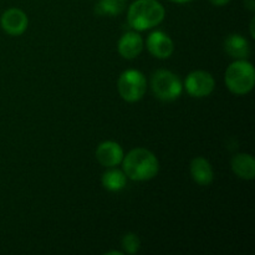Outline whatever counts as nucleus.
Returning <instances> with one entry per match:
<instances>
[{"instance_id": "f3484780", "label": "nucleus", "mask_w": 255, "mask_h": 255, "mask_svg": "<svg viewBox=\"0 0 255 255\" xmlns=\"http://www.w3.org/2000/svg\"><path fill=\"white\" fill-rule=\"evenodd\" d=\"M209 1H211L212 4L217 5V6H222V5L228 4V2L231 1V0H209Z\"/></svg>"}, {"instance_id": "6ab92c4d", "label": "nucleus", "mask_w": 255, "mask_h": 255, "mask_svg": "<svg viewBox=\"0 0 255 255\" xmlns=\"http://www.w3.org/2000/svg\"><path fill=\"white\" fill-rule=\"evenodd\" d=\"M171 1H174V2H188V1H191V0H171Z\"/></svg>"}, {"instance_id": "dca6fc26", "label": "nucleus", "mask_w": 255, "mask_h": 255, "mask_svg": "<svg viewBox=\"0 0 255 255\" xmlns=\"http://www.w3.org/2000/svg\"><path fill=\"white\" fill-rule=\"evenodd\" d=\"M122 246H124L125 251L128 254H134L138 252L139 246H141V242L139 238L133 233H128L122 239Z\"/></svg>"}, {"instance_id": "ddd939ff", "label": "nucleus", "mask_w": 255, "mask_h": 255, "mask_svg": "<svg viewBox=\"0 0 255 255\" xmlns=\"http://www.w3.org/2000/svg\"><path fill=\"white\" fill-rule=\"evenodd\" d=\"M224 49L234 59L244 60L251 54L248 41L241 35H229L224 42Z\"/></svg>"}, {"instance_id": "1a4fd4ad", "label": "nucleus", "mask_w": 255, "mask_h": 255, "mask_svg": "<svg viewBox=\"0 0 255 255\" xmlns=\"http://www.w3.org/2000/svg\"><path fill=\"white\" fill-rule=\"evenodd\" d=\"M96 158L105 167H115L124 159V151L116 142L106 141L99 146L96 151Z\"/></svg>"}, {"instance_id": "f8f14e48", "label": "nucleus", "mask_w": 255, "mask_h": 255, "mask_svg": "<svg viewBox=\"0 0 255 255\" xmlns=\"http://www.w3.org/2000/svg\"><path fill=\"white\" fill-rule=\"evenodd\" d=\"M232 169L243 179H253L255 177V161L251 154L239 153L232 161Z\"/></svg>"}, {"instance_id": "f03ea898", "label": "nucleus", "mask_w": 255, "mask_h": 255, "mask_svg": "<svg viewBox=\"0 0 255 255\" xmlns=\"http://www.w3.org/2000/svg\"><path fill=\"white\" fill-rule=\"evenodd\" d=\"M163 17L164 7L157 0H136L127 14L128 24L138 31L156 26Z\"/></svg>"}, {"instance_id": "423d86ee", "label": "nucleus", "mask_w": 255, "mask_h": 255, "mask_svg": "<svg viewBox=\"0 0 255 255\" xmlns=\"http://www.w3.org/2000/svg\"><path fill=\"white\" fill-rule=\"evenodd\" d=\"M214 79L209 72L193 71L187 76L186 90L193 97H206L213 92Z\"/></svg>"}, {"instance_id": "f257e3e1", "label": "nucleus", "mask_w": 255, "mask_h": 255, "mask_svg": "<svg viewBox=\"0 0 255 255\" xmlns=\"http://www.w3.org/2000/svg\"><path fill=\"white\" fill-rule=\"evenodd\" d=\"M124 169L133 181H148L158 173V159L146 148L132 149L124 159Z\"/></svg>"}, {"instance_id": "9b49d317", "label": "nucleus", "mask_w": 255, "mask_h": 255, "mask_svg": "<svg viewBox=\"0 0 255 255\" xmlns=\"http://www.w3.org/2000/svg\"><path fill=\"white\" fill-rule=\"evenodd\" d=\"M191 174L194 181L201 186H208L214 178L213 169L209 162L203 157H197L191 163Z\"/></svg>"}, {"instance_id": "0eeeda50", "label": "nucleus", "mask_w": 255, "mask_h": 255, "mask_svg": "<svg viewBox=\"0 0 255 255\" xmlns=\"http://www.w3.org/2000/svg\"><path fill=\"white\" fill-rule=\"evenodd\" d=\"M0 24H1L2 30L6 34L17 36V35H21L26 30L29 20H27L26 14L22 10L12 7V9L6 10L1 15Z\"/></svg>"}, {"instance_id": "6e6552de", "label": "nucleus", "mask_w": 255, "mask_h": 255, "mask_svg": "<svg viewBox=\"0 0 255 255\" xmlns=\"http://www.w3.org/2000/svg\"><path fill=\"white\" fill-rule=\"evenodd\" d=\"M147 47L153 56L168 59L173 52V41L162 31H154L147 39Z\"/></svg>"}, {"instance_id": "7ed1b4c3", "label": "nucleus", "mask_w": 255, "mask_h": 255, "mask_svg": "<svg viewBox=\"0 0 255 255\" xmlns=\"http://www.w3.org/2000/svg\"><path fill=\"white\" fill-rule=\"evenodd\" d=\"M226 84L236 95H246L252 91L255 84L253 65L246 60L233 62L226 71Z\"/></svg>"}, {"instance_id": "a211bd4d", "label": "nucleus", "mask_w": 255, "mask_h": 255, "mask_svg": "<svg viewBox=\"0 0 255 255\" xmlns=\"http://www.w3.org/2000/svg\"><path fill=\"white\" fill-rule=\"evenodd\" d=\"M246 5H249V9L254 10V1L253 0H246Z\"/></svg>"}, {"instance_id": "9d476101", "label": "nucleus", "mask_w": 255, "mask_h": 255, "mask_svg": "<svg viewBox=\"0 0 255 255\" xmlns=\"http://www.w3.org/2000/svg\"><path fill=\"white\" fill-rule=\"evenodd\" d=\"M143 49V40L136 32H127L119 42V52L125 59H134Z\"/></svg>"}, {"instance_id": "20e7f679", "label": "nucleus", "mask_w": 255, "mask_h": 255, "mask_svg": "<svg viewBox=\"0 0 255 255\" xmlns=\"http://www.w3.org/2000/svg\"><path fill=\"white\" fill-rule=\"evenodd\" d=\"M152 90L159 100L173 101L181 96L182 84L171 71L158 70L152 76Z\"/></svg>"}, {"instance_id": "4468645a", "label": "nucleus", "mask_w": 255, "mask_h": 255, "mask_svg": "<svg viewBox=\"0 0 255 255\" xmlns=\"http://www.w3.org/2000/svg\"><path fill=\"white\" fill-rule=\"evenodd\" d=\"M102 184L109 191H120L126 186V176L119 169H111L102 177Z\"/></svg>"}, {"instance_id": "2eb2a0df", "label": "nucleus", "mask_w": 255, "mask_h": 255, "mask_svg": "<svg viewBox=\"0 0 255 255\" xmlns=\"http://www.w3.org/2000/svg\"><path fill=\"white\" fill-rule=\"evenodd\" d=\"M99 9L102 14L117 15L125 9V0H101Z\"/></svg>"}, {"instance_id": "39448f33", "label": "nucleus", "mask_w": 255, "mask_h": 255, "mask_svg": "<svg viewBox=\"0 0 255 255\" xmlns=\"http://www.w3.org/2000/svg\"><path fill=\"white\" fill-rule=\"evenodd\" d=\"M120 95L127 102H136L146 92V77L137 70H127L120 76Z\"/></svg>"}]
</instances>
